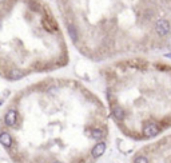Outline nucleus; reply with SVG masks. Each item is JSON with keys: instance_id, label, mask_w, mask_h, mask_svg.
Segmentation results:
<instances>
[{"instance_id": "obj_14", "label": "nucleus", "mask_w": 171, "mask_h": 163, "mask_svg": "<svg viewBox=\"0 0 171 163\" xmlns=\"http://www.w3.org/2000/svg\"><path fill=\"white\" fill-rule=\"evenodd\" d=\"M165 58H167V59H171V54H165Z\"/></svg>"}, {"instance_id": "obj_6", "label": "nucleus", "mask_w": 171, "mask_h": 163, "mask_svg": "<svg viewBox=\"0 0 171 163\" xmlns=\"http://www.w3.org/2000/svg\"><path fill=\"white\" fill-rule=\"evenodd\" d=\"M111 114H112V116H114V119H116L118 122H122V120L126 119V111H125V108L121 107V106H118V104H115L111 108Z\"/></svg>"}, {"instance_id": "obj_17", "label": "nucleus", "mask_w": 171, "mask_h": 163, "mask_svg": "<svg viewBox=\"0 0 171 163\" xmlns=\"http://www.w3.org/2000/svg\"><path fill=\"white\" fill-rule=\"evenodd\" d=\"M0 2H3V0H0Z\"/></svg>"}, {"instance_id": "obj_15", "label": "nucleus", "mask_w": 171, "mask_h": 163, "mask_svg": "<svg viewBox=\"0 0 171 163\" xmlns=\"http://www.w3.org/2000/svg\"><path fill=\"white\" fill-rule=\"evenodd\" d=\"M54 163H61L60 161H55V162H54Z\"/></svg>"}, {"instance_id": "obj_10", "label": "nucleus", "mask_w": 171, "mask_h": 163, "mask_svg": "<svg viewBox=\"0 0 171 163\" xmlns=\"http://www.w3.org/2000/svg\"><path fill=\"white\" fill-rule=\"evenodd\" d=\"M43 25H44L46 29H48L50 32H55L58 31V27H56V23L54 20H48V19H44L43 20Z\"/></svg>"}, {"instance_id": "obj_12", "label": "nucleus", "mask_w": 171, "mask_h": 163, "mask_svg": "<svg viewBox=\"0 0 171 163\" xmlns=\"http://www.w3.org/2000/svg\"><path fill=\"white\" fill-rule=\"evenodd\" d=\"M134 163H148V159L147 157H144V155H138L134 159Z\"/></svg>"}, {"instance_id": "obj_5", "label": "nucleus", "mask_w": 171, "mask_h": 163, "mask_svg": "<svg viewBox=\"0 0 171 163\" xmlns=\"http://www.w3.org/2000/svg\"><path fill=\"white\" fill-rule=\"evenodd\" d=\"M12 136H11V134L8 131H2L0 132V144H2L4 149H11L12 147Z\"/></svg>"}, {"instance_id": "obj_4", "label": "nucleus", "mask_w": 171, "mask_h": 163, "mask_svg": "<svg viewBox=\"0 0 171 163\" xmlns=\"http://www.w3.org/2000/svg\"><path fill=\"white\" fill-rule=\"evenodd\" d=\"M106 149H107V144L106 142H103V140H100V142H98L95 146L92 147V150H91V157L92 158H100L102 155L106 153Z\"/></svg>"}, {"instance_id": "obj_7", "label": "nucleus", "mask_w": 171, "mask_h": 163, "mask_svg": "<svg viewBox=\"0 0 171 163\" xmlns=\"http://www.w3.org/2000/svg\"><path fill=\"white\" fill-rule=\"evenodd\" d=\"M65 27H67V32H68V35H70V39L74 43H76L79 39V32H78L76 25L72 23V21H67V23H65Z\"/></svg>"}, {"instance_id": "obj_8", "label": "nucleus", "mask_w": 171, "mask_h": 163, "mask_svg": "<svg viewBox=\"0 0 171 163\" xmlns=\"http://www.w3.org/2000/svg\"><path fill=\"white\" fill-rule=\"evenodd\" d=\"M24 76V72L23 71H20L19 68H12L11 71L8 72V78L11 80H19L21 79V78Z\"/></svg>"}, {"instance_id": "obj_9", "label": "nucleus", "mask_w": 171, "mask_h": 163, "mask_svg": "<svg viewBox=\"0 0 171 163\" xmlns=\"http://www.w3.org/2000/svg\"><path fill=\"white\" fill-rule=\"evenodd\" d=\"M90 135H91V138L95 139V140H102L104 136V132L102 128H92L90 131Z\"/></svg>"}, {"instance_id": "obj_3", "label": "nucleus", "mask_w": 171, "mask_h": 163, "mask_svg": "<svg viewBox=\"0 0 171 163\" xmlns=\"http://www.w3.org/2000/svg\"><path fill=\"white\" fill-rule=\"evenodd\" d=\"M17 115L19 114H17V111L15 108H9L4 115V124L7 127H15L17 122Z\"/></svg>"}, {"instance_id": "obj_1", "label": "nucleus", "mask_w": 171, "mask_h": 163, "mask_svg": "<svg viewBox=\"0 0 171 163\" xmlns=\"http://www.w3.org/2000/svg\"><path fill=\"white\" fill-rule=\"evenodd\" d=\"M155 32L158 36H161V38H165L171 32V23L170 20L167 19H158L155 21Z\"/></svg>"}, {"instance_id": "obj_16", "label": "nucleus", "mask_w": 171, "mask_h": 163, "mask_svg": "<svg viewBox=\"0 0 171 163\" xmlns=\"http://www.w3.org/2000/svg\"><path fill=\"white\" fill-rule=\"evenodd\" d=\"M0 28H2V20H0Z\"/></svg>"}, {"instance_id": "obj_13", "label": "nucleus", "mask_w": 171, "mask_h": 163, "mask_svg": "<svg viewBox=\"0 0 171 163\" xmlns=\"http://www.w3.org/2000/svg\"><path fill=\"white\" fill-rule=\"evenodd\" d=\"M47 92H48L50 95H55L59 92V87H50L48 90H47Z\"/></svg>"}, {"instance_id": "obj_2", "label": "nucleus", "mask_w": 171, "mask_h": 163, "mask_svg": "<svg viewBox=\"0 0 171 163\" xmlns=\"http://www.w3.org/2000/svg\"><path fill=\"white\" fill-rule=\"evenodd\" d=\"M161 132V127H159L158 123H155V122H147V123H144L143 126V135L146 136V138H154Z\"/></svg>"}, {"instance_id": "obj_11", "label": "nucleus", "mask_w": 171, "mask_h": 163, "mask_svg": "<svg viewBox=\"0 0 171 163\" xmlns=\"http://www.w3.org/2000/svg\"><path fill=\"white\" fill-rule=\"evenodd\" d=\"M27 6L30 7V9H31V11H34V12H36V11L39 9V3L36 2V0H28Z\"/></svg>"}]
</instances>
